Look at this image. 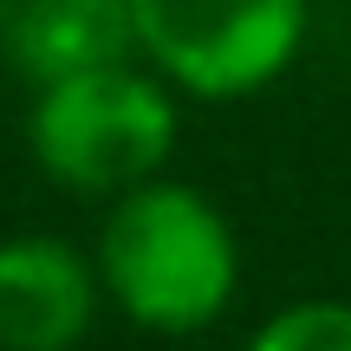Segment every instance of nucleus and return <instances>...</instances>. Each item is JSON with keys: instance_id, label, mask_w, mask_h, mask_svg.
Listing matches in <instances>:
<instances>
[{"instance_id": "1", "label": "nucleus", "mask_w": 351, "mask_h": 351, "mask_svg": "<svg viewBox=\"0 0 351 351\" xmlns=\"http://www.w3.org/2000/svg\"><path fill=\"white\" fill-rule=\"evenodd\" d=\"M98 287L130 326L189 339L234 306L241 287V241L234 221L202 189L150 176L111 195L98 228Z\"/></svg>"}, {"instance_id": "2", "label": "nucleus", "mask_w": 351, "mask_h": 351, "mask_svg": "<svg viewBox=\"0 0 351 351\" xmlns=\"http://www.w3.org/2000/svg\"><path fill=\"white\" fill-rule=\"evenodd\" d=\"M176 85L130 59L46 78L26 117L33 163L72 195H124L176 156Z\"/></svg>"}, {"instance_id": "3", "label": "nucleus", "mask_w": 351, "mask_h": 351, "mask_svg": "<svg viewBox=\"0 0 351 351\" xmlns=\"http://www.w3.org/2000/svg\"><path fill=\"white\" fill-rule=\"evenodd\" d=\"M137 52L189 98H254L306 46L313 0H124Z\"/></svg>"}, {"instance_id": "4", "label": "nucleus", "mask_w": 351, "mask_h": 351, "mask_svg": "<svg viewBox=\"0 0 351 351\" xmlns=\"http://www.w3.org/2000/svg\"><path fill=\"white\" fill-rule=\"evenodd\" d=\"M98 261L59 234L0 241V351H72L98 319Z\"/></svg>"}, {"instance_id": "5", "label": "nucleus", "mask_w": 351, "mask_h": 351, "mask_svg": "<svg viewBox=\"0 0 351 351\" xmlns=\"http://www.w3.org/2000/svg\"><path fill=\"white\" fill-rule=\"evenodd\" d=\"M130 7L124 0H20L13 20V59L46 85V78L85 72L104 59H130Z\"/></svg>"}, {"instance_id": "6", "label": "nucleus", "mask_w": 351, "mask_h": 351, "mask_svg": "<svg viewBox=\"0 0 351 351\" xmlns=\"http://www.w3.org/2000/svg\"><path fill=\"white\" fill-rule=\"evenodd\" d=\"M247 351H351V300H293L254 326Z\"/></svg>"}, {"instance_id": "7", "label": "nucleus", "mask_w": 351, "mask_h": 351, "mask_svg": "<svg viewBox=\"0 0 351 351\" xmlns=\"http://www.w3.org/2000/svg\"><path fill=\"white\" fill-rule=\"evenodd\" d=\"M13 7H20V0H13Z\"/></svg>"}]
</instances>
